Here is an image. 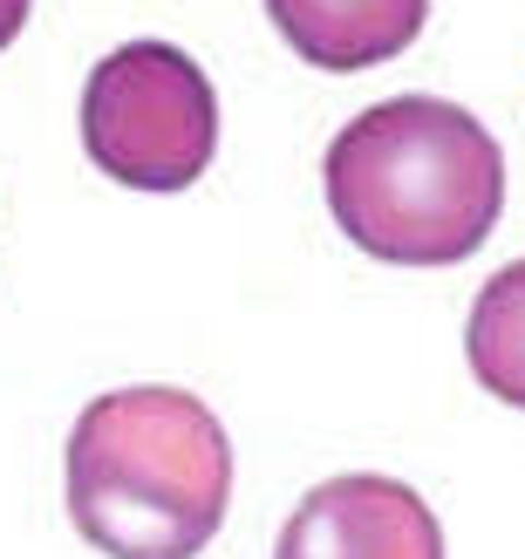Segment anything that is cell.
<instances>
[{
	"label": "cell",
	"mask_w": 525,
	"mask_h": 559,
	"mask_svg": "<svg viewBox=\"0 0 525 559\" xmlns=\"http://www.w3.org/2000/svg\"><path fill=\"white\" fill-rule=\"evenodd\" d=\"M327 212L390 266H457L505 212V151L444 96H390L327 144Z\"/></svg>",
	"instance_id": "obj_1"
},
{
	"label": "cell",
	"mask_w": 525,
	"mask_h": 559,
	"mask_svg": "<svg viewBox=\"0 0 525 559\" xmlns=\"http://www.w3.org/2000/svg\"><path fill=\"white\" fill-rule=\"evenodd\" d=\"M232 506L226 424L191 389H109L69 430V519L109 559H199Z\"/></svg>",
	"instance_id": "obj_2"
},
{
	"label": "cell",
	"mask_w": 525,
	"mask_h": 559,
	"mask_svg": "<svg viewBox=\"0 0 525 559\" xmlns=\"http://www.w3.org/2000/svg\"><path fill=\"white\" fill-rule=\"evenodd\" d=\"M82 151L130 191H184L218 151V96L171 41H123L82 82Z\"/></svg>",
	"instance_id": "obj_3"
},
{
	"label": "cell",
	"mask_w": 525,
	"mask_h": 559,
	"mask_svg": "<svg viewBox=\"0 0 525 559\" xmlns=\"http://www.w3.org/2000/svg\"><path fill=\"white\" fill-rule=\"evenodd\" d=\"M273 559H444V525L403 478L348 471L294 506Z\"/></svg>",
	"instance_id": "obj_4"
},
{
	"label": "cell",
	"mask_w": 525,
	"mask_h": 559,
	"mask_svg": "<svg viewBox=\"0 0 525 559\" xmlns=\"http://www.w3.org/2000/svg\"><path fill=\"white\" fill-rule=\"evenodd\" d=\"M281 41L314 69H375L423 35L430 0H266Z\"/></svg>",
	"instance_id": "obj_5"
},
{
	"label": "cell",
	"mask_w": 525,
	"mask_h": 559,
	"mask_svg": "<svg viewBox=\"0 0 525 559\" xmlns=\"http://www.w3.org/2000/svg\"><path fill=\"white\" fill-rule=\"evenodd\" d=\"M464 355L491 396L525 409V260H512L478 287L472 321H464Z\"/></svg>",
	"instance_id": "obj_6"
},
{
	"label": "cell",
	"mask_w": 525,
	"mask_h": 559,
	"mask_svg": "<svg viewBox=\"0 0 525 559\" xmlns=\"http://www.w3.org/2000/svg\"><path fill=\"white\" fill-rule=\"evenodd\" d=\"M21 27H27V0H0V48H8Z\"/></svg>",
	"instance_id": "obj_7"
}]
</instances>
